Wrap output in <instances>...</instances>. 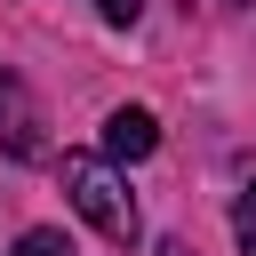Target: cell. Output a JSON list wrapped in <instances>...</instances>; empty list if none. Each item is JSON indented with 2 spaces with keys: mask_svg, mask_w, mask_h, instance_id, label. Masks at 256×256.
Returning a JSON list of instances; mask_svg holds the SVG:
<instances>
[{
  "mask_svg": "<svg viewBox=\"0 0 256 256\" xmlns=\"http://www.w3.org/2000/svg\"><path fill=\"white\" fill-rule=\"evenodd\" d=\"M64 200H72V208L112 240V248H136L144 216H136V200H128V184L112 176L104 152H64Z\"/></svg>",
  "mask_w": 256,
  "mask_h": 256,
  "instance_id": "cell-1",
  "label": "cell"
},
{
  "mask_svg": "<svg viewBox=\"0 0 256 256\" xmlns=\"http://www.w3.org/2000/svg\"><path fill=\"white\" fill-rule=\"evenodd\" d=\"M40 128H48V120H40L32 88L0 64V152H8V160H40V152H48V136H40Z\"/></svg>",
  "mask_w": 256,
  "mask_h": 256,
  "instance_id": "cell-2",
  "label": "cell"
},
{
  "mask_svg": "<svg viewBox=\"0 0 256 256\" xmlns=\"http://www.w3.org/2000/svg\"><path fill=\"white\" fill-rule=\"evenodd\" d=\"M160 144V120L144 112V104H120L112 120H104V160H144Z\"/></svg>",
  "mask_w": 256,
  "mask_h": 256,
  "instance_id": "cell-3",
  "label": "cell"
},
{
  "mask_svg": "<svg viewBox=\"0 0 256 256\" xmlns=\"http://www.w3.org/2000/svg\"><path fill=\"white\" fill-rule=\"evenodd\" d=\"M16 256H72V240H64V232H48V224H32V232L16 240Z\"/></svg>",
  "mask_w": 256,
  "mask_h": 256,
  "instance_id": "cell-4",
  "label": "cell"
},
{
  "mask_svg": "<svg viewBox=\"0 0 256 256\" xmlns=\"http://www.w3.org/2000/svg\"><path fill=\"white\" fill-rule=\"evenodd\" d=\"M232 232H240V248H248V256H256V184H248V192H240V208H232Z\"/></svg>",
  "mask_w": 256,
  "mask_h": 256,
  "instance_id": "cell-5",
  "label": "cell"
},
{
  "mask_svg": "<svg viewBox=\"0 0 256 256\" xmlns=\"http://www.w3.org/2000/svg\"><path fill=\"white\" fill-rule=\"evenodd\" d=\"M96 8H104V24H136L144 16V0H96Z\"/></svg>",
  "mask_w": 256,
  "mask_h": 256,
  "instance_id": "cell-6",
  "label": "cell"
},
{
  "mask_svg": "<svg viewBox=\"0 0 256 256\" xmlns=\"http://www.w3.org/2000/svg\"><path fill=\"white\" fill-rule=\"evenodd\" d=\"M160 256H192V240H160Z\"/></svg>",
  "mask_w": 256,
  "mask_h": 256,
  "instance_id": "cell-7",
  "label": "cell"
}]
</instances>
